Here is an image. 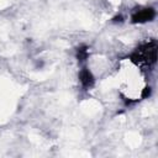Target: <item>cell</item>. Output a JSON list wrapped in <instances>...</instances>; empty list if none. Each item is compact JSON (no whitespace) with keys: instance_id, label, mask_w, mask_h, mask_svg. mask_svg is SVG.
<instances>
[{"instance_id":"3","label":"cell","mask_w":158,"mask_h":158,"mask_svg":"<svg viewBox=\"0 0 158 158\" xmlns=\"http://www.w3.org/2000/svg\"><path fill=\"white\" fill-rule=\"evenodd\" d=\"M79 79H80V83H81V85H83L84 88H91V86L94 85V81H95V79H94V77H93V74H91V72H90L89 69H86V68H83V69L80 70Z\"/></svg>"},{"instance_id":"1","label":"cell","mask_w":158,"mask_h":158,"mask_svg":"<svg viewBox=\"0 0 158 158\" xmlns=\"http://www.w3.org/2000/svg\"><path fill=\"white\" fill-rule=\"evenodd\" d=\"M131 62L136 65L141 67H149L153 65L157 60V42L156 41H148L143 44H141L136 51L131 54Z\"/></svg>"},{"instance_id":"2","label":"cell","mask_w":158,"mask_h":158,"mask_svg":"<svg viewBox=\"0 0 158 158\" xmlns=\"http://www.w3.org/2000/svg\"><path fill=\"white\" fill-rule=\"evenodd\" d=\"M156 17V11L152 7H144L141 10H137L132 15V22L133 23H143L149 22Z\"/></svg>"}]
</instances>
